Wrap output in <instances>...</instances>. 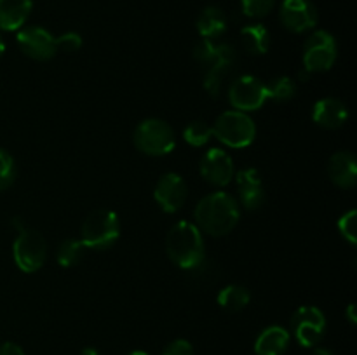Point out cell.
Returning <instances> with one entry per match:
<instances>
[{
	"label": "cell",
	"instance_id": "ac0fdd59",
	"mask_svg": "<svg viewBox=\"0 0 357 355\" xmlns=\"http://www.w3.org/2000/svg\"><path fill=\"white\" fill-rule=\"evenodd\" d=\"M31 9V0H0V30H21L30 17Z\"/></svg>",
	"mask_w": 357,
	"mask_h": 355
},
{
	"label": "cell",
	"instance_id": "f1b7e54d",
	"mask_svg": "<svg viewBox=\"0 0 357 355\" xmlns=\"http://www.w3.org/2000/svg\"><path fill=\"white\" fill-rule=\"evenodd\" d=\"M56 38H58V49H63L66 52L79 51L82 47V37L79 33H75V31H66L61 37Z\"/></svg>",
	"mask_w": 357,
	"mask_h": 355
},
{
	"label": "cell",
	"instance_id": "603a6c76",
	"mask_svg": "<svg viewBox=\"0 0 357 355\" xmlns=\"http://www.w3.org/2000/svg\"><path fill=\"white\" fill-rule=\"evenodd\" d=\"M84 253H86V246L82 244V240L66 239L59 244L58 253H56V260H58L59 267L72 268L80 263V260L84 258Z\"/></svg>",
	"mask_w": 357,
	"mask_h": 355
},
{
	"label": "cell",
	"instance_id": "d590c367",
	"mask_svg": "<svg viewBox=\"0 0 357 355\" xmlns=\"http://www.w3.org/2000/svg\"><path fill=\"white\" fill-rule=\"evenodd\" d=\"M128 355H149V354H146V352H143V350H135V352H131V354H128Z\"/></svg>",
	"mask_w": 357,
	"mask_h": 355
},
{
	"label": "cell",
	"instance_id": "52a82bcc",
	"mask_svg": "<svg viewBox=\"0 0 357 355\" xmlns=\"http://www.w3.org/2000/svg\"><path fill=\"white\" fill-rule=\"evenodd\" d=\"M338 56V45L326 30H316L303 45V66L309 73L328 72L333 68Z\"/></svg>",
	"mask_w": 357,
	"mask_h": 355
},
{
	"label": "cell",
	"instance_id": "3957f363",
	"mask_svg": "<svg viewBox=\"0 0 357 355\" xmlns=\"http://www.w3.org/2000/svg\"><path fill=\"white\" fill-rule=\"evenodd\" d=\"M166 251L176 267L183 270H195L206 258L202 232L195 226V223L178 221L167 233Z\"/></svg>",
	"mask_w": 357,
	"mask_h": 355
},
{
	"label": "cell",
	"instance_id": "4316f807",
	"mask_svg": "<svg viewBox=\"0 0 357 355\" xmlns=\"http://www.w3.org/2000/svg\"><path fill=\"white\" fill-rule=\"evenodd\" d=\"M275 6V0H241V9L248 17H265L272 13Z\"/></svg>",
	"mask_w": 357,
	"mask_h": 355
},
{
	"label": "cell",
	"instance_id": "d6986e66",
	"mask_svg": "<svg viewBox=\"0 0 357 355\" xmlns=\"http://www.w3.org/2000/svg\"><path fill=\"white\" fill-rule=\"evenodd\" d=\"M289 347V333L282 326H268L255 341L257 355H284Z\"/></svg>",
	"mask_w": 357,
	"mask_h": 355
},
{
	"label": "cell",
	"instance_id": "5b68a950",
	"mask_svg": "<svg viewBox=\"0 0 357 355\" xmlns=\"http://www.w3.org/2000/svg\"><path fill=\"white\" fill-rule=\"evenodd\" d=\"M135 146L150 157H164L176 146L173 127L162 118H146L139 122L132 134Z\"/></svg>",
	"mask_w": 357,
	"mask_h": 355
},
{
	"label": "cell",
	"instance_id": "9a60e30c",
	"mask_svg": "<svg viewBox=\"0 0 357 355\" xmlns=\"http://www.w3.org/2000/svg\"><path fill=\"white\" fill-rule=\"evenodd\" d=\"M234 178L237 181L241 205L248 211L260 209L265 204V190L260 171L255 167H246V169H241Z\"/></svg>",
	"mask_w": 357,
	"mask_h": 355
},
{
	"label": "cell",
	"instance_id": "e575fe53",
	"mask_svg": "<svg viewBox=\"0 0 357 355\" xmlns=\"http://www.w3.org/2000/svg\"><path fill=\"white\" fill-rule=\"evenodd\" d=\"M3 52H6V42H3L2 35H0V58L3 56Z\"/></svg>",
	"mask_w": 357,
	"mask_h": 355
},
{
	"label": "cell",
	"instance_id": "e0dca14e",
	"mask_svg": "<svg viewBox=\"0 0 357 355\" xmlns=\"http://www.w3.org/2000/svg\"><path fill=\"white\" fill-rule=\"evenodd\" d=\"M330 180L340 188H354L357 183V160L351 152H337L328 162Z\"/></svg>",
	"mask_w": 357,
	"mask_h": 355
},
{
	"label": "cell",
	"instance_id": "4dcf8cb0",
	"mask_svg": "<svg viewBox=\"0 0 357 355\" xmlns=\"http://www.w3.org/2000/svg\"><path fill=\"white\" fill-rule=\"evenodd\" d=\"M0 355H24V352L20 345L7 341V343L0 345Z\"/></svg>",
	"mask_w": 357,
	"mask_h": 355
},
{
	"label": "cell",
	"instance_id": "83f0119b",
	"mask_svg": "<svg viewBox=\"0 0 357 355\" xmlns=\"http://www.w3.org/2000/svg\"><path fill=\"white\" fill-rule=\"evenodd\" d=\"M338 232L342 233L345 240L352 246L357 244V211L351 209L349 212H345L340 219H338Z\"/></svg>",
	"mask_w": 357,
	"mask_h": 355
},
{
	"label": "cell",
	"instance_id": "836d02e7",
	"mask_svg": "<svg viewBox=\"0 0 357 355\" xmlns=\"http://www.w3.org/2000/svg\"><path fill=\"white\" fill-rule=\"evenodd\" d=\"M80 355H100V352L96 350V348H84L82 352H80Z\"/></svg>",
	"mask_w": 357,
	"mask_h": 355
},
{
	"label": "cell",
	"instance_id": "4fadbf2b",
	"mask_svg": "<svg viewBox=\"0 0 357 355\" xmlns=\"http://www.w3.org/2000/svg\"><path fill=\"white\" fill-rule=\"evenodd\" d=\"M199 171H201V176L213 187H227L236 176L232 157L222 148L208 150L202 155Z\"/></svg>",
	"mask_w": 357,
	"mask_h": 355
},
{
	"label": "cell",
	"instance_id": "1f68e13d",
	"mask_svg": "<svg viewBox=\"0 0 357 355\" xmlns=\"http://www.w3.org/2000/svg\"><path fill=\"white\" fill-rule=\"evenodd\" d=\"M347 319H349V322L352 324V326H356L357 324V315H356V305H349L347 306Z\"/></svg>",
	"mask_w": 357,
	"mask_h": 355
},
{
	"label": "cell",
	"instance_id": "cb8c5ba5",
	"mask_svg": "<svg viewBox=\"0 0 357 355\" xmlns=\"http://www.w3.org/2000/svg\"><path fill=\"white\" fill-rule=\"evenodd\" d=\"M265 89H267L268 100L286 103V101H291L295 97L296 84L289 77H278V79H272L271 82L265 84Z\"/></svg>",
	"mask_w": 357,
	"mask_h": 355
},
{
	"label": "cell",
	"instance_id": "d6a6232c",
	"mask_svg": "<svg viewBox=\"0 0 357 355\" xmlns=\"http://www.w3.org/2000/svg\"><path fill=\"white\" fill-rule=\"evenodd\" d=\"M312 355H333V352L328 350V348H316L312 352Z\"/></svg>",
	"mask_w": 357,
	"mask_h": 355
},
{
	"label": "cell",
	"instance_id": "9c48e42d",
	"mask_svg": "<svg viewBox=\"0 0 357 355\" xmlns=\"http://www.w3.org/2000/svg\"><path fill=\"white\" fill-rule=\"evenodd\" d=\"M291 331L302 347L314 348L326 333V317L317 306H300L291 317Z\"/></svg>",
	"mask_w": 357,
	"mask_h": 355
},
{
	"label": "cell",
	"instance_id": "7402d4cb",
	"mask_svg": "<svg viewBox=\"0 0 357 355\" xmlns=\"http://www.w3.org/2000/svg\"><path fill=\"white\" fill-rule=\"evenodd\" d=\"M216 301H218V305L222 306L223 310H227V312L237 313L250 305L251 294L244 285L230 284L225 285V287L218 292Z\"/></svg>",
	"mask_w": 357,
	"mask_h": 355
},
{
	"label": "cell",
	"instance_id": "ffe728a7",
	"mask_svg": "<svg viewBox=\"0 0 357 355\" xmlns=\"http://www.w3.org/2000/svg\"><path fill=\"white\" fill-rule=\"evenodd\" d=\"M227 26H229V21H227L225 13L215 6L204 7L195 21L199 35L202 38H209V40H216L222 37L227 31Z\"/></svg>",
	"mask_w": 357,
	"mask_h": 355
},
{
	"label": "cell",
	"instance_id": "8992f818",
	"mask_svg": "<svg viewBox=\"0 0 357 355\" xmlns=\"http://www.w3.org/2000/svg\"><path fill=\"white\" fill-rule=\"evenodd\" d=\"M213 136L229 148H246L257 138V124L244 111H223L213 125Z\"/></svg>",
	"mask_w": 357,
	"mask_h": 355
},
{
	"label": "cell",
	"instance_id": "ba28073f",
	"mask_svg": "<svg viewBox=\"0 0 357 355\" xmlns=\"http://www.w3.org/2000/svg\"><path fill=\"white\" fill-rule=\"evenodd\" d=\"M13 256L14 263L24 274H33L40 270L47 258V246H45L44 237L30 228L17 232L13 244Z\"/></svg>",
	"mask_w": 357,
	"mask_h": 355
},
{
	"label": "cell",
	"instance_id": "44dd1931",
	"mask_svg": "<svg viewBox=\"0 0 357 355\" xmlns=\"http://www.w3.org/2000/svg\"><path fill=\"white\" fill-rule=\"evenodd\" d=\"M241 42L251 56H261L271 49V33L261 23H251L241 30Z\"/></svg>",
	"mask_w": 357,
	"mask_h": 355
},
{
	"label": "cell",
	"instance_id": "f546056e",
	"mask_svg": "<svg viewBox=\"0 0 357 355\" xmlns=\"http://www.w3.org/2000/svg\"><path fill=\"white\" fill-rule=\"evenodd\" d=\"M162 355H194V347L187 340H174L164 348Z\"/></svg>",
	"mask_w": 357,
	"mask_h": 355
},
{
	"label": "cell",
	"instance_id": "7a4b0ae2",
	"mask_svg": "<svg viewBox=\"0 0 357 355\" xmlns=\"http://www.w3.org/2000/svg\"><path fill=\"white\" fill-rule=\"evenodd\" d=\"M194 58L199 65L204 66V89L213 97L220 96L223 80L236 65V49L229 44L201 38L194 47Z\"/></svg>",
	"mask_w": 357,
	"mask_h": 355
},
{
	"label": "cell",
	"instance_id": "8fae6325",
	"mask_svg": "<svg viewBox=\"0 0 357 355\" xmlns=\"http://www.w3.org/2000/svg\"><path fill=\"white\" fill-rule=\"evenodd\" d=\"M267 100L265 84L255 75L239 77V79L234 80L229 89V103L236 110L244 111V113L260 110Z\"/></svg>",
	"mask_w": 357,
	"mask_h": 355
},
{
	"label": "cell",
	"instance_id": "484cf974",
	"mask_svg": "<svg viewBox=\"0 0 357 355\" xmlns=\"http://www.w3.org/2000/svg\"><path fill=\"white\" fill-rule=\"evenodd\" d=\"M16 180V162L13 155L0 148V191L7 190Z\"/></svg>",
	"mask_w": 357,
	"mask_h": 355
},
{
	"label": "cell",
	"instance_id": "7c38bea8",
	"mask_svg": "<svg viewBox=\"0 0 357 355\" xmlns=\"http://www.w3.org/2000/svg\"><path fill=\"white\" fill-rule=\"evenodd\" d=\"M279 19L286 30L293 33H305L317 24V9L312 0H282Z\"/></svg>",
	"mask_w": 357,
	"mask_h": 355
},
{
	"label": "cell",
	"instance_id": "5bb4252c",
	"mask_svg": "<svg viewBox=\"0 0 357 355\" xmlns=\"http://www.w3.org/2000/svg\"><path fill=\"white\" fill-rule=\"evenodd\" d=\"M187 183L176 173H167L160 176V180L155 184V190H153V198H155L157 205L164 212H169V214L180 211L185 205V202H187Z\"/></svg>",
	"mask_w": 357,
	"mask_h": 355
},
{
	"label": "cell",
	"instance_id": "d4e9b609",
	"mask_svg": "<svg viewBox=\"0 0 357 355\" xmlns=\"http://www.w3.org/2000/svg\"><path fill=\"white\" fill-rule=\"evenodd\" d=\"M213 138V127L202 120H194L183 129V139L188 145L195 146H204L209 139Z\"/></svg>",
	"mask_w": 357,
	"mask_h": 355
},
{
	"label": "cell",
	"instance_id": "30bf717a",
	"mask_svg": "<svg viewBox=\"0 0 357 355\" xmlns=\"http://www.w3.org/2000/svg\"><path fill=\"white\" fill-rule=\"evenodd\" d=\"M16 42L23 54L35 61H47L59 51L58 38L42 26H23L17 30Z\"/></svg>",
	"mask_w": 357,
	"mask_h": 355
},
{
	"label": "cell",
	"instance_id": "6da1fadb",
	"mask_svg": "<svg viewBox=\"0 0 357 355\" xmlns=\"http://www.w3.org/2000/svg\"><path fill=\"white\" fill-rule=\"evenodd\" d=\"M195 226L211 237H223L232 232L241 218L239 204L227 191H213L199 200L194 211Z\"/></svg>",
	"mask_w": 357,
	"mask_h": 355
},
{
	"label": "cell",
	"instance_id": "277c9868",
	"mask_svg": "<svg viewBox=\"0 0 357 355\" xmlns=\"http://www.w3.org/2000/svg\"><path fill=\"white\" fill-rule=\"evenodd\" d=\"M121 237V221L114 211L96 209L91 212L80 228V240L86 249H110Z\"/></svg>",
	"mask_w": 357,
	"mask_h": 355
},
{
	"label": "cell",
	"instance_id": "2e32d148",
	"mask_svg": "<svg viewBox=\"0 0 357 355\" xmlns=\"http://www.w3.org/2000/svg\"><path fill=\"white\" fill-rule=\"evenodd\" d=\"M349 110L337 97H323L312 108V120L323 129H338L347 122Z\"/></svg>",
	"mask_w": 357,
	"mask_h": 355
}]
</instances>
